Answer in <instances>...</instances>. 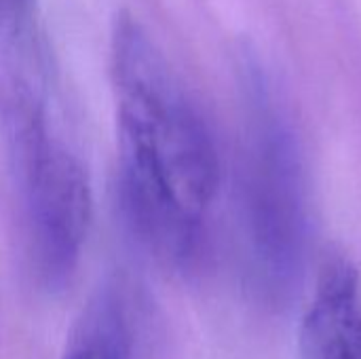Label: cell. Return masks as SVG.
<instances>
[{
  "label": "cell",
  "instance_id": "6da1fadb",
  "mask_svg": "<svg viewBox=\"0 0 361 359\" xmlns=\"http://www.w3.org/2000/svg\"><path fill=\"white\" fill-rule=\"evenodd\" d=\"M110 72L118 127V195L135 239L188 271L205 250V214L220 186L214 138L144 25L114 19Z\"/></svg>",
  "mask_w": 361,
  "mask_h": 359
},
{
  "label": "cell",
  "instance_id": "7a4b0ae2",
  "mask_svg": "<svg viewBox=\"0 0 361 359\" xmlns=\"http://www.w3.org/2000/svg\"><path fill=\"white\" fill-rule=\"evenodd\" d=\"M0 144L19 201L32 275L42 290L61 292L80 264L93 195L80 159L51 125L44 95L19 72L0 78Z\"/></svg>",
  "mask_w": 361,
  "mask_h": 359
},
{
  "label": "cell",
  "instance_id": "3957f363",
  "mask_svg": "<svg viewBox=\"0 0 361 359\" xmlns=\"http://www.w3.org/2000/svg\"><path fill=\"white\" fill-rule=\"evenodd\" d=\"M243 218L252 277L260 294L286 300L305 267L309 220L296 138L264 74L247 70Z\"/></svg>",
  "mask_w": 361,
  "mask_h": 359
},
{
  "label": "cell",
  "instance_id": "277c9868",
  "mask_svg": "<svg viewBox=\"0 0 361 359\" xmlns=\"http://www.w3.org/2000/svg\"><path fill=\"white\" fill-rule=\"evenodd\" d=\"M298 359H361L360 275L343 258L319 277L300 326Z\"/></svg>",
  "mask_w": 361,
  "mask_h": 359
},
{
  "label": "cell",
  "instance_id": "5b68a950",
  "mask_svg": "<svg viewBox=\"0 0 361 359\" xmlns=\"http://www.w3.org/2000/svg\"><path fill=\"white\" fill-rule=\"evenodd\" d=\"M63 359H131L127 311L116 288H104L80 313Z\"/></svg>",
  "mask_w": 361,
  "mask_h": 359
},
{
  "label": "cell",
  "instance_id": "8992f818",
  "mask_svg": "<svg viewBox=\"0 0 361 359\" xmlns=\"http://www.w3.org/2000/svg\"><path fill=\"white\" fill-rule=\"evenodd\" d=\"M32 6V0H0V25L19 23Z\"/></svg>",
  "mask_w": 361,
  "mask_h": 359
}]
</instances>
